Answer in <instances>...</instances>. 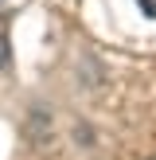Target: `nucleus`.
I'll return each mask as SVG.
<instances>
[{"label": "nucleus", "mask_w": 156, "mask_h": 160, "mask_svg": "<svg viewBox=\"0 0 156 160\" xmlns=\"http://www.w3.org/2000/svg\"><path fill=\"white\" fill-rule=\"evenodd\" d=\"M137 4H140V12H144V16H152V20H156V0H137Z\"/></svg>", "instance_id": "nucleus-1"}, {"label": "nucleus", "mask_w": 156, "mask_h": 160, "mask_svg": "<svg viewBox=\"0 0 156 160\" xmlns=\"http://www.w3.org/2000/svg\"><path fill=\"white\" fill-rule=\"evenodd\" d=\"M8 62V39H4V31H0V67Z\"/></svg>", "instance_id": "nucleus-2"}]
</instances>
